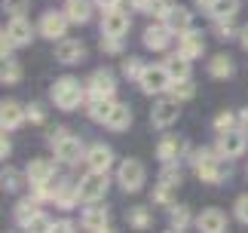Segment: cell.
<instances>
[{"instance_id": "cell-35", "label": "cell", "mask_w": 248, "mask_h": 233, "mask_svg": "<svg viewBox=\"0 0 248 233\" xmlns=\"http://www.w3.org/2000/svg\"><path fill=\"white\" fill-rule=\"evenodd\" d=\"M3 9L13 18H18V16H25V9H28V0H3Z\"/></svg>"}, {"instance_id": "cell-23", "label": "cell", "mask_w": 248, "mask_h": 233, "mask_svg": "<svg viewBox=\"0 0 248 233\" xmlns=\"http://www.w3.org/2000/svg\"><path fill=\"white\" fill-rule=\"evenodd\" d=\"M129 123H132L129 104H117V101H113V111H110V116H108V123H104V126H110L113 132H120V129H126Z\"/></svg>"}, {"instance_id": "cell-48", "label": "cell", "mask_w": 248, "mask_h": 233, "mask_svg": "<svg viewBox=\"0 0 248 233\" xmlns=\"http://www.w3.org/2000/svg\"><path fill=\"white\" fill-rule=\"evenodd\" d=\"M98 3H101L104 9H110V6H120V0H98Z\"/></svg>"}, {"instance_id": "cell-20", "label": "cell", "mask_w": 248, "mask_h": 233, "mask_svg": "<svg viewBox=\"0 0 248 233\" xmlns=\"http://www.w3.org/2000/svg\"><path fill=\"white\" fill-rule=\"evenodd\" d=\"M83 227H86V230H108V227H110L108 212H104L101 206L86 209V212H83Z\"/></svg>"}, {"instance_id": "cell-6", "label": "cell", "mask_w": 248, "mask_h": 233, "mask_svg": "<svg viewBox=\"0 0 248 233\" xmlns=\"http://www.w3.org/2000/svg\"><path fill=\"white\" fill-rule=\"evenodd\" d=\"M52 148H55V157H59L62 163H77L80 160V138H74V135H68V129H59V135H52Z\"/></svg>"}, {"instance_id": "cell-47", "label": "cell", "mask_w": 248, "mask_h": 233, "mask_svg": "<svg viewBox=\"0 0 248 233\" xmlns=\"http://www.w3.org/2000/svg\"><path fill=\"white\" fill-rule=\"evenodd\" d=\"M52 230H74L71 221H59V224H52Z\"/></svg>"}, {"instance_id": "cell-44", "label": "cell", "mask_w": 248, "mask_h": 233, "mask_svg": "<svg viewBox=\"0 0 248 233\" xmlns=\"http://www.w3.org/2000/svg\"><path fill=\"white\" fill-rule=\"evenodd\" d=\"M13 46H16V43L9 40V34H0V55H6L9 50H13Z\"/></svg>"}, {"instance_id": "cell-2", "label": "cell", "mask_w": 248, "mask_h": 233, "mask_svg": "<svg viewBox=\"0 0 248 233\" xmlns=\"http://www.w3.org/2000/svg\"><path fill=\"white\" fill-rule=\"evenodd\" d=\"M196 172H199V178H202V181L217 184V181L224 178V172H227L224 157H221V153H212V150H199L196 153Z\"/></svg>"}, {"instance_id": "cell-14", "label": "cell", "mask_w": 248, "mask_h": 233, "mask_svg": "<svg viewBox=\"0 0 248 233\" xmlns=\"http://www.w3.org/2000/svg\"><path fill=\"white\" fill-rule=\"evenodd\" d=\"M25 123V108L18 101H3L0 104V126L3 129H16Z\"/></svg>"}, {"instance_id": "cell-43", "label": "cell", "mask_w": 248, "mask_h": 233, "mask_svg": "<svg viewBox=\"0 0 248 233\" xmlns=\"http://www.w3.org/2000/svg\"><path fill=\"white\" fill-rule=\"evenodd\" d=\"M236 215H239V221L248 224V197H239V202H236Z\"/></svg>"}, {"instance_id": "cell-30", "label": "cell", "mask_w": 248, "mask_h": 233, "mask_svg": "<svg viewBox=\"0 0 248 233\" xmlns=\"http://www.w3.org/2000/svg\"><path fill=\"white\" fill-rule=\"evenodd\" d=\"M193 83H190V77H184V80H171V99L184 101V99H193Z\"/></svg>"}, {"instance_id": "cell-40", "label": "cell", "mask_w": 248, "mask_h": 233, "mask_svg": "<svg viewBox=\"0 0 248 233\" xmlns=\"http://www.w3.org/2000/svg\"><path fill=\"white\" fill-rule=\"evenodd\" d=\"M233 114H221V116H217V120H215V126H217V132H224V129H233Z\"/></svg>"}, {"instance_id": "cell-50", "label": "cell", "mask_w": 248, "mask_h": 233, "mask_svg": "<svg viewBox=\"0 0 248 233\" xmlns=\"http://www.w3.org/2000/svg\"><path fill=\"white\" fill-rule=\"evenodd\" d=\"M242 129H245V132H248V111H245V114H242Z\"/></svg>"}, {"instance_id": "cell-26", "label": "cell", "mask_w": 248, "mask_h": 233, "mask_svg": "<svg viewBox=\"0 0 248 233\" xmlns=\"http://www.w3.org/2000/svg\"><path fill=\"white\" fill-rule=\"evenodd\" d=\"M236 9H239V0H212L208 3V13L215 18H233Z\"/></svg>"}, {"instance_id": "cell-12", "label": "cell", "mask_w": 248, "mask_h": 233, "mask_svg": "<svg viewBox=\"0 0 248 233\" xmlns=\"http://www.w3.org/2000/svg\"><path fill=\"white\" fill-rule=\"evenodd\" d=\"M196 227L205 230V233H221V230H227V215L221 209H208L196 218Z\"/></svg>"}, {"instance_id": "cell-36", "label": "cell", "mask_w": 248, "mask_h": 233, "mask_svg": "<svg viewBox=\"0 0 248 233\" xmlns=\"http://www.w3.org/2000/svg\"><path fill=\"white\" fill-rule=\"evenodd\" d=\"M25 227H28V230H52V221L46 218V215H40V212H37V215H34L31 221H28Z\"/></svg>"}, {"instance_id": "cell-34", "label": "cell", "mask_w": 248, "mask_h": 233, "mask_svg": "<svg viewBox=\"0 0 248 233\" xmlns=\"http://www.w3.org/2000/svg\"><path fill=\"white\" fill-rule=\"evenodd\" d=\"M0 187H3V190H18V172L16 169L0 172Z\"/></svg>"}, {"instance_id": "cell-51", "label": "cell", "mask_w": 248, "mask_h": 233, "mask_svg": "<svg viewBox=\"0 0 248 233\" xmlns=\"http://www.w3.org/2000/svg\"><path fill=\"white\" fill-rule=\"evenodd\" d=\"M199 3H205V6H208V3H212V0H199Z\"/></svg>"}, {"instance_id": "cell-10", "label": "cell", "mask_w": 248, "mask_h": 233, "mask_svg": "<svg viewBox=\"0 0 248 233\" xmlns=\"http://www.w3.org/2000/svg\"><path fill=\"white\" fill-rule=\"evenodd\" d=\"M71 18L68 16H59V13H46L40 18V34L43 37H49V40H62V34H64V28H68Z\"/></svg>"}, {"instance_id": "cell-8", "label": "cell", "mask_w": 248, "mask_h": 233, "mask_svg": "<svg viewBox=\"0 0 248 233\" xmlns=\"http://www.w3.org/2000/svg\"><path fill=\"white\" fill-rule=\"evenodd\" d=\"M120 184H123V190H129V193L141 190V184H144V166H141L138 160H126L120 166Z\"/></svg>"}, {"instance_id": "cell-24", "label": "cell", "mask_w": 248, "mask_h": 233, "mask_svg": "<svg viewBox=\"0 0 248 233\" xmlns=\"http://www.w3.org/2000/svg\"><path fill=\"white\" fill-rule=\"evenodd\" d=\"M166 67H169V74H171V80H184V77H190V58L184 55V52H178V55H171L169 62H166Z\"/></svg>"}, {"instance_id": "cell-45", "label": "cell", "mask_w": 248, "mask_h": 233, "mask_svg": "<svg viewBox=\"0 0 248 233\" xmlns=\"http://www.w3.org/2000/svg\"><path fill=\"white\" fill-rule=\"evenodd\" d=\"M9 153V138L3 135V126H0V157H6Z\"/></svg>"}, {"instance_id": "cell-7", "label": "cell", "mask_w": 248, "mask_h": 233, "mask_svg": "<svg viewBox=\"0 0 248 233\" xmlns=\"http://www.w3.org/2000/svg\"><path fill=\"white\" fill-rule=\"evenodd\" d=\"M101 31L108 34V37H123L129 31V16L123 13L120 6H110V9H104V18H101Z\"/></svg>"}, {"instance_id": "cell-37", "label": "cell", "mask_w": 248, "mask_h": 233, "mask_svg": "<svg viewBox=\"0 0 248 233\" xmlns=\"http://www.w3.org/2000/svg\"><path fill=\"white\" fill-rule=\"evenodd\" d=\"M159 181H163V184H171V187H175V184L181 181L178 166H166V169H163V175H159Z\"/></svg>"}, {"instance_id": "cell-1", "label": "cell", "mask_w": 248, "mask_h": 233, "mask_svg": "<svg viewBox=\"0 0 248 233\" xmlns=\"http://www.w3.org/2000/svg\"><path fill=\"white\" fill-rule=\"evenodd\" d=\"M52 101H55V108H62V111H74L83 101L80 80H74V77H62V80H55V86H52Z\"/></svg>"}, {"instance_id": "cell-22", "label": "cell", "mask_w": 248, "mask_h": 233, "mask_svg": "<svg viewBox=\"0 0 248 233\" xmlns=\"http://www.w3.org/2000/svg\"><path fill=\"white\" fill-rule=\"evenodd\" d=\"M163 22L171 28V31H187V28H190V13H187V9L184 6H169V13L163 16Z\"/></svg>"}, {"instance_id": "cell-29", "label": "cell", "mask_w": 248, "mask_h": 233, "mask_svg": "<svg viewBox=\"0 0 248 233\" xmlns=\"http://www.w3.org/2000/svg\"><path fill=\"white\" fill-rule=\"evenodd\" d=\"M208 71H212V77H230V74H233L230 55H215L212 65H208Z\"/></svg>"}, {"instance_id": "cell-49", "label": "cell", "mask_w": 248, "mask_h": 233, "mask_svg": "<svg viewBox=\"0 0 248 233\" xmlns=\"http://www.w3.org/2000/svg\"><path fill=\"white\" fill-rule=\"evenodd\" d=\"M242 46H245V50H248V25L242 28Z\"/></svg>"}, {"instance_id": "cell-11", "label": "cell", "mask_w": 248, "mask_h": 233, "mask_svg": "<svg viewBox=\"0 0 248 233\" xmlns=\"http://www.w3.org/2000/svg\"><path fill=\"white\" fill-rule=\"evenodd\" d=\"M86 166L89 169H98V172H108L110 169V163H113V153L110 148H104V144H92L89 150H86Z\"/></svg>"}, {"instance_id": "cell-13", "label": "cell", "mask_w": 248, "mask_h": 233, "mask_svg": "<svg viewBox=\"0 0 248 233\" xmlns=\"http://www.w3.org/2000/svg\"><path fill=\"white\" fill-rule=\"evenodd\" d=\"M86 55V50H83V43H77V40H62L55 43V58L59 62H64V65H74V62H80V58Z\"/></svg>"}, {"instance_id": "cell-16", "label": "cell", "mask_w": 248, "mask_h": 233, "mask_svg": "<svg viewBox=\"0 0 248 233\" xmlns=\"http://www.w3.org/2000/svg\"><path fill=\"white\" fill-rule=\"evenodd\" d=\"M181 52H184L187 58H196V55H202V50H205V40H202V34L199 31H181Z\"/></svg>"}, {"instance_id": "cell-21", "label": "cell", "mask_w": 248, "mask_h": 233, "mask_svg": "<svg viewBox=\"0 0 248 233\" xmlns=\"http://www.w3.org/2000/svg\"><path fill=\"white\" fill-rule=\"evenodd\" d=\"M6 34H9V40H13L16 46H25V43H31V25L25 22V16H18L9 22L6 28Z\"/></svg>"}, {"instance_id": "cell-46", "label": "cell", "mask_w": 248, "mask_h": 233, "mask_svg": "<svg viewBox=\"0 0 248 233\" xmlns=\"http://www.w3.org/2000/svg\"><path fill=\"white\" fill-rule=\"evenodd\" d=\"M31 120H37V123L43 120V108H40V104H34V108H31Z\"/></svg>"}, {"instance_id": "cell-31", "label": "cell", "mask_w": 248, "mask_h": 233, "mask_svg": "<svg viewBox=\"0 0 248 233\" xmlns=\"http://www.w3.org/2000/svg\"><path fill=\"white\" fill-rule=\"evenodd\" d=\"M34 206H37V202H31V200H22V202H18V209H16V221H18V224H28V221L37 215Z\"/></svg>"}, {"instance_id": "cell-18", "label": "cell", "mask_w": 248, "mask_h": 233, "mask_svg": "<svg viewBox=\"0 0 248 233\" xmlns=\"http://www.w3.org/2000/svg\"><path fill=\"white\" fill-rule=\"evenodd\" d=\"M171 40V28L169 25H154L144 31V43L150 46V50H166Z\"/></svg>"}, {"instance_id": "cell-3", "label": "cell", "mask_w": 248, "mask_h": 233, "mask_svg": "<svg viewBox=\"0 0 248 233\" xmlns=\"http://www.w3.org/2000/svg\"><path fill=\"white\" fill-rule=\"evenodd\" d=\"M138 83H141V89H144L147 95L166 92V89H171V74H169L166 65H150V67H144V71H141Z\"/></svg>"}, {"instance_id": "cell-32", "label": "cell", "mask_w": 248, "mask_h": 233, "mask_svg": "<svg viewBox=\"0 0 248 233\" xmlns=\"http://www.w3.org/2000/svg\"><path fill=\"white\" fill-rule=\"evenodd\" d=\"M181 150V141H175V138H166L163 144H159V157H163L166 163H171L175 160V153Z\"/></svg>"}, {"instance_id": "cell-4", "label": "cell", "mask_w": 248, "mask_h": 233, "mask_svg": "<svg viewBox=\"0 0 248 233\" xmlns=\"http://www.w3.org/2000/svg\"><path fill=\"white\" fill-rule=\"evenodd\" d=\"M108 172H98V169H89L86 178H80V200L83 202H98L104 193H108Z\"/></svg>"}, {"instance_id": "cell-15", "label": "cell", "mask_w": 248, "mask_h": 233, "mask_svg": "<svg viewBox=\"0 0 248 233\" xmlns=\"http://www.w3.org/2000/svg\"><path fill=\"white\" fill-rule=\"evenodd\" d=\"M113 89H117V83H113V74H110V71H95V74H92V80H89V92H92V95L110 99Z\"/></svg>"}, {"instance_id": "cell-42", "label": "cell", "mask_w": 248, "mask_h": 233, "mask_svg": "<svg viewBox=\"0 0 248 233\" xmlns=\"http://www.w3.org/2000/svg\"><path fill=\"white\" fill-rule=\"evenodd\" d=\"M101 50H108V52H120V37H108V34H104Z\"/></svg>"}, {"instance_id": "cell-25", "label": "cell", "mask_w": 248, "mask_h": 233, "mask_svg": "<svg viewBox=\"0 0 248 233\" xmlns=\"http://www.w3.org/2000/svg\"><path fill=\"white\" fill-rule=\"evenodd\" d=\"M113 111V101L110 99H101V95H92V104H89V116L98 123H108V116Z\"/></svg>"}, {"instance_id": "cell-5", "label": "cell", "mask_w": 248, "mask_h": 233, "mask_svg": "<svg viewBox=\"0 0 248 233\" xmlns=\"http://www.w3.org/2000/svg\"><path fill=\"white\" fill-rule=\"evenodd\" d=\"M245 129H224L221 132V138H217V153L227 160H233V157H242L245 153Z\"/></svg>"}, {"instance_id": "cell-38", "label": "cell", "mask_w": 248, "mask_h": 233, "mask_svg": "<svg viewBox=\"0 0 248 233\" xmlns=\"http://www.w3.org/2000/svg\"><path fill=\"white\" fill-rule=\"evenodd\" d=\"M141 71H144V67H141L135 58H126V62H123V74H126V77H135V80H138Z\"/></svg>"}, {"instance_id": "cell-27", "label": "cell", "mask_w": 248, "mask_h": 233, "mask_svg": "<svg viewBox=\"0 0 248 233\" xmlns=\"http://www.w3.org/2000/svg\"><path fill=\"white\" fill-rule=\"evenodd\" d=\"M18 77H22V67H18V62H13V58L0 55V83H18Z\"/></svg>"}, {"instance_id": "cell-9", "label": "cell", "mask_w": 248, "mask_h": 233, "mask_svg": "<svg viewBox=\"0 0 248 233\" xmlns=\"http://www.w3.org/2000/svg\"><path fill=\"white\" fill-rule=\"evenodd\" d=\"M150 120H154V126H159V129H166V126H171L178 120V99H166L154 104V114H150Z\"/></svg>"}, {"instance_id": "cell-33", "label": "cell", "mask_w": 248, "mask_h": 233, "mask_svg": "<svg viewBox=\"0 0 248 233\" xmlns=\"http://www.w3.org/2000/svg\"><path fill=\"white\" fill-rule=\"evenodd\" d=\"M169 221H171V227H175V230H184V227L190 224V212H187V209H171Z\"/></svg>"}, {"instance_id": "cell-28", "label": "cell", "mask_w": 248, "mask_h": 233, "mask_svg": "<svg viewBox=\"0 0 248 233\" xmlns=\"http://www.w3.org/2000/svg\"><path fill=\"white\" fill-rule=\"evenodd\" d=\"M64 9H68L64 16H68L71 22H86V18H89V3H86V0H68Z\"/></svg>"}, {"instance_id": "cell-17", "label": "cell", "mask_w": 248, "mask_h": 233, "mask_svg": "<svg viewBox=\"0 0 248 233\" xmlns=\"http://www.w3.org/2000/svg\"><path fill=\"white\" fill-rule=\"evenodd\" d=\"M55 175V166L49 160H34L31 166H28V181L31 184H49Z\"/></svg>"}, {"instance_id": "cell-19", "label": "cell", "mask_w": 248, "mask_h": 233, "mask_svg": "<svg viewBox=\"0 0 248 233\" xmlns=\"http://www.w3.org/2000/svg\"><path fill=\"white\" fill-rule=\"evenodd\" d=\"M55 202H59L62 209H74V202L80 200V184H71V181H62L59 187H55Z\"/></svg>"}, {"instance_id": "cell-39", "label": "cell", "mask_w": 248, "mask_h": 233, "mask_svg": "<svg viewBox=\"0 0 248 233\" xmlns=\"http://www.w3.org/2000/svg\"><path fill=\"white\" fill-rule=\"evenodd\" d=\"M129 221H132L135 227H147V221H150V218H147V209H135V212H132V218H129Z\"/></svg>"}, {"instance_id": "cell-41", "label": "cell", "mask_w": 248, "mask_h": 233, "mask_svg": "<svg viewBox=\"0 0 248 233\" xmlns=\"http://www.w3.org/2000/svg\"><path fill=\"white\" fill-rule=\"evenodd\" d=\"M217 37H224V40H230V37H233V25H230V18H221V25H217Z\"/></svg>"}]
</instances>
